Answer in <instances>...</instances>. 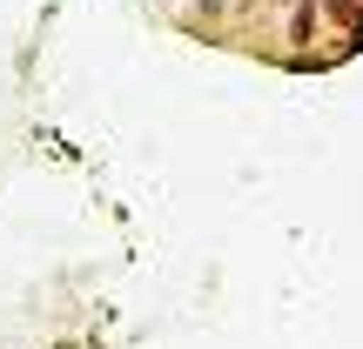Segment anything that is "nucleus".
I'll use <instances>...</instances> for the list:
<instances>
[{
  "label": "nucleus",
  "instance_id": "obj_1",
  "mask_svg": "<svg viewBox=\"0 0 363 349\" xmlns=\"http://www.w3.org/2000/svg\"><path fill=\"white\" fill-rule=\"evenodd\" d=\"M202 7H208V13H222V7H235V0H202Z\"/></svg>",
  "mask_w": 363,
  "mask_h": 349
},
{
  "label": "nucleus",
  "instance_id": "obj_2",
  "mask_svg": "<svg viewBox=\"0 0 363 349\" xmlns=\"http://www.w3.org/2000/svg\"><path fill=\"white\" fill-rule=\"evenodd\" d=\"M269 7H296V0H269Z\"/></svg>",
  "mask_w": 363,
  "mask_h": 349
}]
</instances>
